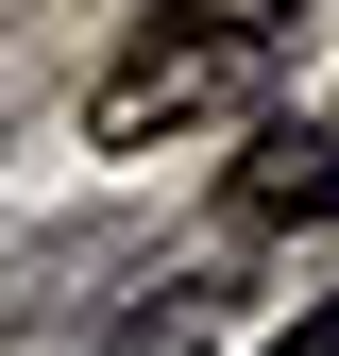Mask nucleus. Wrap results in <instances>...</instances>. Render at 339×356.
I'll return each mask as SVG.
<instances>
[{
  "instance_id": "f03ea898",
  "label": "nucleus",
  "mask_w": 339,
  "mask_h": 356,
  "mask_svg": "<svg viewBox=\"0 0 339 356\" xmlns=\"http://www.w3.org/2000/svg\"><path fill=\"white\" fill-rule=\"evenodd\" d=\"M238 220H254V238H306V220H339V119H272V136L238 153Z\"/></svg>"
},
{
  "instance_id": "f257e3e1",
  "label": "nucleus",
  "mask_w": 339,
  "mask_h": 356,
  "mask_svg": "<svg viewBox=\"0 0 339 356\" xmlns=\"http://www.w3.org/2000/svg\"><path fill=\"white\" fill-rule=\"evenodd\" d=\"M288 17H306V0H153V34L85 85V136H102V153H153V136H187V119L254 102L272 51H288Z\"/></svg>"
}]
</instances>
